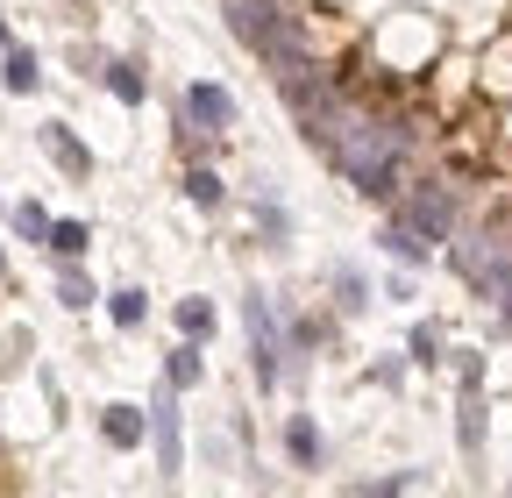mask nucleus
Instances as JSON below:
<instances>
[{
    "mask_svg": "<svg viewBox=\"0 0 512 498\" xmlns=\"http://www.w3.org/2000/svg\"><path fill=\"white\" fill-rule=\"evenodd\" d=\"M0 271H8V249H0Z\"/></svg>",
    "mask_w": 512,
    "mask_h": 498,
    "instance_id": "obj_27",
    "label": "nucleus"
},
{
    "mask_svg": "<svg viewBox=\"0 0 512 498\" xmlns=\"http://www.w3.org/2000/svg\"><path fill=\"white\" fill-rule=\"evenodd\" d=\"M200 378H207V363H200V342H192V335H185V342H178V349L164 356V385H178V392H192V385H200Z\"/></svg>",
    "mask_w": 512,
    "mask_h": 498,
    "instance_id": "obj_13",
    "label": "nucleus"
},
{
    "mask_svg": "<svg viewBox=\"0 0 512 498\" xmlns=\"http://www.w3.org/2000/svg\"><path fill=\"white\" fill-rule=\"evenodd\" d=\"M377 242H384V257H399L406 271H420V264H427V249H434V242H427L420 228H406L399 214H392V221H384V235H377Z\"/></svg>",
    "mask_w": 512,
    "mask_h": 498,
    "instance_id": "obj_10",
    "label": "nucleus"
},
{
    "mask_svg": "<svg viewBox=\"0 0 512 498\" xmlns=\"http://www.w3.org/2000/svg\"><path fill=\"white\" fill-rule=\"evenodd\" d=\"M242 321H249V370H256V385H278L285 378V342H278V321H271V306H264V292H242Z\"/></svg>",
    "mask_w": 512,
    "mask_h": 498,
    "instance_id": "obj_5",
    "label": "nucleus"
},
{
    "mask_svg": "<svg viewBox=\"0 0 512 498\" xmlns=\"http://www.w3.org/2000/svg\"><path fill=\"white\" fill-rule=\"evenodd\" d=\"M328 285H335V306H342V314H363V306H370V278H363L356 264H335Z\"/></svg>",
    "mask_w": 512,
    "mask_h": 498,
    "instance_id": "obj_16",
    "label": "nucleus"
},
{
    "mask_svg": "<svg viewBox=\"0 0 512 498\" xmlns=\"http://www.w3.org/2000/svg\"><path fill=\"white\" fill-rule=\"evenodd\" d=\"M0 50H8V15H0Z\"/></svg>",
    "mask_w": 512,
    "mask_h": 498,
    "instance_id": "obj_26",
    "label": "nucleus"
},
{
    "mask_svg": "<svg viewBox=\"0 0 512 498\" xmlns=\"http://www.w3.org/2000/svg\"><path fill=\"white\" fill-rule=\"evenodd\" d=\"M15 235H22V242H43V235H50V214H43V207H15Z\"/></svg>",
    "mask_w": 512,
    "mask_h": 498,
    "instance_id": "obj_22",
    "label": "nucleus"
},
{
    "mask_svg": "<svg viewBox=\"0 0 512 498\" xmlns=\"http://www.w3.org/2000/svg\"><path fill=\"white\" fill-rule=\"evenodd\" d=\"M235 93L228 86H214V79H192L185 86V121H192V129H207V136H221V129H235Z\"/></svg>",
    "mask_w": 512,
    "mask_h": 498,
    "instance_id": "obj_7",
    "label": "nucleus"
},
{
    "mask_svg": "<svg viewBox=\"0 0 512 498\" xmlns=\"http://www.w3.org/2000/svg\"><path fill=\"white\" fill-rule=\"evenodd\" d=\"M150 434H157V477L171 484V477L185 470V434H178V385H164V392H157V406H150Z\"/></svg>",
    "mask_w": 512,
    "mask_h": 498,
    "instance_id": "obj_6",
    "label": "nucleus"
},
{
    "mask_svg": "<svg viewBox=\"0 0 512 498\" xmlns=\"http://www.w3.org/2000/svg\"><path fill=\"white\" fill-rule=\"evenodd\" d=\"M406 349H413V363H441V356H434V349H441V328H434V321H420Z\"/></svg>",
    "mask_w": 512,
    "mask_h": 498,
    "instance_id": "obj_23",
    "label": "nucleus"
},
{
    "mask_svg": "<svg viewBox=\"0 0 512 498\" xmlns=\"http://www.w3.org/2000/svg\"><path fill=\"white\" fill-rule=\"evenodd\" d=\"M57 299L72 306V314H79V306H93V285H86V271H79V264H64V271H57Z\"/></svg>",
    "mask_w": 512,
    "mask_h": 498,
    "instance_id": "obj_21",
    "label": "nucleus"
},
{
    "mask_svg": "<svg viewBox=\"0 0 512 498\" xmlns=\"http://www.w3.org/2000/svg\"><path fill=\"white\" fill-rule=\"evenodd\" d=\"M448 264H456V278L477 299H505L512 292V242L505 235H463L456 249H448Z\"/></svg>",
    "mask_w": 512,
    "mask_h": 498,
    "instance_id": "obj_3",
    "label": "nucleus"
},
{
    "mask_svg": "<svg viewBox=\"0 0 512 498\" xmlns=\"http://www.w3.org/2000/svg\"><path fill=\"white\" fill-rule=\"evenodd\" d=\"M328 157L335 171L356 185L363 200H392L399 193V157H406V129L399 121H335V136H328Z\"/></svg>",
    "mask_w": 512,
    "mask_h": 498,
    "instance_id": "obj_1",
    "label": "nucleus"
},
{
    "mask_svg": "<svg viewBox=\"0 0 512 498\" xmlns=\"http://www.w3.org/2000/svg\"><path fill=\"white\" fill-rule=\"evenodd\" d=\"M36 136H43V157H50V164H57L64 178H79V185L93 178V150H86V143H79L72 129H64V121H43Z\"/></svg>",
    "mask_w": 512,
    "mask_h": 498,
    "instance_id": "obj_8",
    "label": "nucleus"
},
{
    "mask_svg": "<svg viewBox=\"0 0 512 498\" xmlns=\"http://www.w3.org/2000/svg\"><path fill=\"white\" fill-rule=\"evenodd\" d=\"M185 200H192V207H221V200H228V185H221V171H207V164H192V171H185Z\"/></svg>",
    "mask_w": 512,
    "mask_h": 498,
    "instance_id": "obj_19",
    "label": "nucleus"
},
{
    "mask_svg": "<svg viewBox=\"0 0 512 498\" xmlns=\"http://www.w3.org/2000/svg\"><path fill=\"white\" fill-rule=\"evenodd\" d=\"M456 378H463V392H484V356H477V349L456 356Z\"/></svg>",
    "mask_w": 512,
    "mask_h": 498,
    "instance_id": "obj_24",
    "label": "nucleus"
},
{
    "mask_svg": "<svg viewBox=\"0 0 512 498\" xmlns=\"http://www.w3.org/2000/svg\"><path fill=\"white\" fill-rule=\"evenodd\" d=\"M285 456L299 470H320V427H313V413H292L285 420Z\"/></svg>",
    "mask_w": 512,
    "mask_h": 498,
    "instance_id": "obj_11",
    "label": "nucleus"
},
{
    "mask_svg": "<svg viewBox=\"0 0 512 498\" xmlns=\"http://www.w3.org/2000/svg\"><path fill=\"white\" fill-rule=\"evenodd\" d=\"M399 221H406V228H420L427 242H456L463 207H456V193H448L441 178H427V185H406V193H399Z\"/></svg>",
    "mask_w": 512,
    "mask_h": 498,
    "instance_id": "obj_4",
    "label": "nucleus"
},
{
    "mask_svg": "<svg viewBox=\"0 0 512 498\" xmlns=\"http://www.w3.org/2000/svg\"><path fill=\"white\" fill-rule=\"evenodd\" d=\"M256 221H264V235H271V242H285V235H292L285 207H271V200H256Z\"/></svg>",
    "mask_w": 512,
    "mask_h": 498,
    "instance_id": "obj_25",
    "label": "nucleus"
},
{
    "mask_svg": "<svg viewBox=\"0 0 512 498\" xmlns=\"http://www.w3.org/2000/svg\"><path fill=\"white\" fill-rule=\"evenodd\" d=\"M100 434H107V449H136L150 434V413L143 406H100Z\"/></svg>",
    "mask_w": 512,
    "mask_h": 498,
    "instance_id": "obj_9",
    "label": "nucleus"
},
{
    "mask_svg": "<svg viewBox=\"0 0 512 498\" xmlns=\"http://www.w3.org/2000/svg\"><path fill=\"white\" fill-rule=\"evenodd\" d=\"M107 93H114L121 107H143L150 79H143V65H136V57H114V65H107Z\"/></svg>",
    "mask_w": 512,
    "mask_h": 498,
    "instance_id": "obj_14",
    "label": "nucleus"
},
{
    "mask_svg": "<svg viewBox=\"0 0 512 498\" xmlns=\"http://www.w3.org/2000/svg\"><path fill=\"white\" fill-rule=\"evenodd\" d=\"M456 442H463V456H484V392H463V406H456Z\"/></svg>",
    "mask_w": 512,
    "mask_h": 498,
    "instance_id": "obj_15",
    "label": "nucleus"
},
{
    "mask_svg": "<svg viewBox=\"0 0 512 498\" xmlns=\"http://www.w3.org/2000/svg\"><path fill=\"white\" fill-rule=\"evenodd\" d=\"M178 335L207 342V335H214V306H207V299H178Z\"/></svg>",
    "mask_w": 512,
    "mask_h": 498,
    "instance_id": "obj_20",
    "label": "nucleus"
},
{
    "mask_svg": "<svg viewBox=\"0 0 512 498\" xmlns=\"http://www.w3.org/2000/svg\"><path fill=\"white\" fill-rule=\"evenodd\" d=\"M228 29L264 57V65H285L299 57V22L278 8V0H228Z\"/></svg>",
    "mask_w": 512,
    "mask_h": 498,
    "instance_id": "obj_2",
    "label": "nucleus"
},
{
    "mask_svg": "<svg viewBox=\"0 0 512 498\" xmlns=\"http://www.w3.org/2000/svg\"><path fill=\"white\" fill-rule=\"evenodd\" d=\"M107 314H114V328H143V321H150V292H143V285L107 292Z\"/></svg>",
    "mask_w": 512,
    "mask_h": 498,
    "instance_id": "obj_17",
    "label": "nucleus"
},
{
    "mask_svg": "<svg viewBox=\"0 0 512 498\" xmlns=\"http://www.w3.org/2000/svg\"><path fill=\"white\" fill-rule=\"evenodd\" d=\"M0 86H8V93H36L43 86V65H36V50H0Z\"/></svg>",
    "mask_w": 512,
    "mask_h": 498,
    "instance_id": "obj_12",
    "label": "nucleus"
},
{
    "mask_svg": "<svg viewBox=\"0 0 512 498\" xmlns=\"http://www.w3.org/2000/svg\"><path fill=\"white\" fill-rule=\"evenodd\" d=\"M43 242H50V257H57V264H79L93 235H86V221H50V235H43Z\"/></svg>",
    "mask_w": 512,
    "mask_h": 498,
    "instance_id": "obj_18",
    "label": "nucleus"
}]
</instances>
